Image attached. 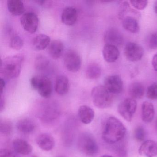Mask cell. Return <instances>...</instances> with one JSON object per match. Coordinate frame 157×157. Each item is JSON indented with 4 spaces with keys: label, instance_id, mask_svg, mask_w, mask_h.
<instances>
[{
    "label": "cell",
    "instance_id": "1",
    "mask_svg": "<svg viewBox=\"0 0 157 157\" xmlns=\"http://www.w3.org/2000/svg\"><path fill=\"white\" fill-rule=\"evenodd\" d=\"M126 133V128L121 121L114 117H110L105 123L102 138L108 144H114L124 138Z\"/></svg>",
    "mask_w": 157,
    "mask_h": 157
},
{
    "label": "cell",
    "instance_id": "2",
    "mask_svg": "<svg viewBox=\"0 0 157 157\" xmlns=\"http://www.w3.org/2000/svg\"><path fill=\"white\" fill-rule=\"evenodd\" d=\"M24 59V56L21 54L3 59L1 63L0 73L2 76L10 79L18 78L21 71Z\"/></svg>",
    "mask_w": 157,
    "mask_h": 157
},
{
    "label": "cell",
    "instance_id": "3",
    "mask_svg": "<svg viewBox=\"0 0 157 157\" xmlns=\"http://www.w3.org/2000/svg\"><path fill=\"white\" fill-rule=\"evenodd\" d=\"M91 96L94 105L101 109L110 107L113 101V94L102 85H98L93 88Z\"/></svg>",
    "mask_w": 157,
    "mask_h": 157
},
{
    "label": "cell",
    "instance_id": "4",
    "mask_svg": "<svg viewBox=\"0 0 157 157\" xmlns=\"http://www.w3.org/2000/svg\"><path fill=\"white\" fill-rule=\"evenodd\" d=\"M78 147L81 152L86 156H95L99 151V147L94 137L88 133H82L78 140Z\"/></svg>",
    "mask_w": 157,
    "mask_h": 157
},
{
    "label": "cell",
    "instance_id": "5",
    "mask_svg": "<svg viewBox=\"0 0 157 157\" xmlns=\"http://www.w3.org/2000/svg\"><path fill=\"white\" fill-rule=\"evenodd\" d=\"M31 86L37 90L40 96L48 98L52 92V83L48 78L44 76H36L33 77L30 81Z\"/></svg>",
    "mask_w": 157,
    "mask_h": 157
},
{
    "label": "cell",
    "instance_id": "6",
    "mask_svg": "<svg viewBox=\"0 0 157 157\" xmlns=\"http://www.w3.org/2000/svg\"><path fill=\"white\" fill-rule=\"evenodd\" d=\"M136 101L132 98H127L119 104L117 107L119 114L126 121L131 122L137 108Z\"/></svg>",
    "mask_w": 157,
    "mask_h": 157
},
{
    "label": "cell",
    "instance_id": "7",
    "mask_svg": "<svg viewBox=\"0 0 157 157\" xmlns=\"http://www.w3.org/2000/svg\"><path fill=\"white\" fill-rule=\"evenodd\" d=\"M144 54L143 48L140 45L133 42L126 44L124 49L125 57L128 61L136 62L141 60Z\"/></svg>",
    "mask_w": 157,
    "mask_h": 157
},
{
    "label": "cell",
    "instance_id": "8",
    "mask_svg": "<svg viewBox=\"0 0 157 157\" xmlns=\"http://www.w3.org/2000/svg\"><path fill=\"white\" fill-rule=\"evenodd\" d=\"M64 63L66 68L71 72L78 71L81 66V59L79 55L75 50L69 49L64 56Z\"/></svg>",
    "mask_w": 157,
    "mask_h": 157
},
{
    "label": "cell",
    "instance_id": "9",
    "mask_svg": "<svg viewBox=\"0 0 157 157\" xmlns=\"http://www.w3.org/2000/svg\"><path fill=\"white\" fill-rule=\"evenodd\" d=\"M21 23L25 30L30 33H36L39 24L38 16L34 13L27 12L22 15Z\"/></svg>",
    "mask_w": 157,
    "mask_h": 157
},
{
    "label": "cell",
    "instance_id": "10",
    "mask_svg": "<svg viewBox=\"0 0 157 157\" xmlns=\"http://www.w3.org/2000/svg\"><path fill=\"white\" fill-rule=\"evenodd\" d=\"M123 80L117 75L108 76L104 81V86L112 94H119L123 90Z\"/></svg>",
    "mask_w": 157,
    "mask_h": 157
},
{
    "label": "cell",
    "instance_id": "11",
    "mask_svg": "<svg viewBox=\"0 0 157 157\" xmlns=\"http://www.w3.org/2000/svg\"><path fill=\"white\" fill-rule=\"evenodd\" d=\"M104 41L105 44L117 47L123 44L124 38L121 33L117 29L112 27L105 33Z\"/></svg>",
    "mask_w": 157,
    "mask_h": 157
},
{
    "label": "cell",
    "instance_id": "12",
    "mask_svg": "<svg viewBox=\"0 0 157 157\" xmlns=\"http://www.w3.org/2000/svg\"><path fill=\"white\" fill-rule=\"evenodd\" d=\"M139 153L144 157H154L157 155V143L152 140L144 141L140 147Z\"/></svg>",
    "mask_w": 157,
    "mask_h": 157
},
{
    "label": "cell",
    "instance_id": "13",
    "mask_svg": "<svg viewBox=\"0 0 157 157\" xmlns=\"http://www.w3.org/2000/svg\"><path fill=\"white\" fill-rule=\"evenodd\" d=\"M36 143L43 150L49 151L55 147V140L53 136L48 133L40 134L36 138Z\"/></svg>",
    "mask_w": 157,
    "mask_h": 157
},
{
    "label": "cell",
    "instance_id": "14",
    "mask_svg": "<svg viewBox=\"0 0 157 157\" xmlns=\"http://www.w3.org/2000/svg\"><path fill=\"white\" fill-rule=\"evenodd\" d=\"M78 11L76 8L68 7L65 8L61 14L62 22L66 25L71 26L75 24L78 19Z\"/></svg>",
    "mask_w": 157,
    "mask_h": 157
},
{
    "label": "cell",
    "instance_id": "15",
    "mask_svg": "<svg viewBox=\"0 0 157 157\" xmlns=\"http://www.w3.org/2000/svg\"><path fill=\"white\" fill-rule=\"evenodd\" d=\"M102 55L106 62L113 63L118 59L120 52L117 47L105 44L103 48Z\"/></svg>",
    "mask_w": 157,
    "mask_h": 157
},
{
    "label": "cell",
    "instance_id": "16",
    "mask_svg": "<svg viewBox=\"0 0 157 157\" xmlns=\"http://www.w3.org/2000/svg\"><path fill=\"white\" fill-rule=\"evenodd\" d=\"M13 149L16 153L28 155L33 151V147L27 141L21 139H16L13 141Z\"/></svg>",
    "mask_w": 157,
    "mask_h": 157
},
{
    "label": "cell",
    "instance_id": "17",
    "mask_svg": "<svg viewBox=\"0 0 157 157\" xmlns=\"http://www.w3.org/2000/svg\"><path fill=\"white\" fill-rule=\"evenodd\" d=\"M78 115L81 122L85 124L91 123L95 115L94 110L86 105L80 106L78 111Z\"/></svg>",
    "mask_w": 157,
    "mask_h": 157
},
{
    "label": "cell",
    "instance_id": "18",
    "mask_svg": "<svg viewBox=\"0 0 157 157\" xmlns=\"http://www.w3.org/2000/svg\"><path fill=\"white\" fill-rule=\"evenodd\" d=\"M155 116L154 105L148 101L143 102L141 106V119L145 123H150Z\"/></svg>",
    "mask_w": 157,
    "mask_h": 157
},
{
    "label": "cell",
    "instance_id": "19",
    "mask_svg": "<svg viewBox=\"0 0 157 157\" xmlns=\"http://www.w3.org/2000/svg\"><path fill=\"white\" fill-rule=\"evenodd\" d=\"M121 2L118 15V18L121 21L125 17L129 16L136 17L139 19L140 17L139 13L132 9L130 7V4L128 2L122 1Z\"/></svg>",
    "mask_w": 157,
    "mask_h": 157
},
{
    "label": "cell",
    "instance_id": "20",
    "mask_svg": "<svg viewBox=\"0 0 157 157\" xmlns=\"http://www.w3.org/2000/svg\"><path fill=\"white\" fill-rule=\"evenodd\" d=\"M69 81L66 76L60 75L56 78L55 90L59 95H64L67 94L69 90Z\"/></svg>",
    "mask_w": 157,
    "mask_h": 157
},
{
    "label": "cell",
    "instance_id": "21",
    "mask_svg": "<svg viewBox=\"0 0 157 157\" xmlns=\"http://www.w3.org/2000/svg\"><path fill=\"white\" fill-rule=\"evenodd\" d=\"M64 51V45L59 40H54L50 43L48 48V54L55 59H59L62 56Z\"/></svg>",
    "mask_w": 157,
    "mask_h": 157
},
{
    "label": "cell",
    "instance_id": "22",
    "mask_svg": "<svg viewBox=\"0 0 157 157\" xmlns=\"http://www.w3.org/2000/svg\"><path fill=\"white\" fill-rule=\"evenodd\" d=\"M128 92L131 98L135 99H140L145 94V90L142 83L139 82H132L128 87Z\"/></svg>",
    "mask_w": 157,
    "mask_h": 157
},
{
    "label": "cell",
    "instance_id": "23",
    "mask_svg": "<svg viewBox=\"0 0 157 157\" xmlns=\"http://www.w3.org/2000/svg\"><path fill=\"white\" fill-rule=\"evenodd\" d=\"M16 127L20 132L24 134H30L36 129L34 122L29 118H24L18 121Z\"/></svg>",
    "mask_w": 157,
    "mask_h": 157
},
{
    "label": "cell",
    "instance_id": "24",
    "mask_svg": "<svg viewBox=\"0 0 157 157\" xmlns=\"http://www.w3.org/2000/svg\"><path fill=\"white\" fill-rule=\"evenodd\" d=\"M138 19L136 17H126L122 19V25L124 29L126 31L133 33H136L140 30L139 25Z\"/></svg>",
    "mask_w": 157,
    "mask_h": 157
},
{
    "label": "cell",
    "instance_id": "25",
    "mask_svg": "<svg viewBox=\"0 0 157 157\" xmlns=\"http://www.w3.org/2000/svg\"><path fill=\"white\" fill-rule=\"evenodd\" d=\"M50 44V38L46 35L39 34L33 39V45L37 50H43L49 46Z\"/></svg>",
    "mask_w": 157,
    "mask_h": 157
},
{
    "label": "cell",
    "instance_id": "26",
    "mask_svg": "<svg viewBox=\"0 0 157 157\" xmlns=\"http://www.w3.org/2000/svg\"><path fill=\"white\" fill-rule=\"evenodd\" d=\"M7 7L9 12L14 16L21 15L25 11L24 5L21 0H9Z\"/></svg>",
    "mask_w": 157,
    "mask_h": 157
},
{
    "label": "cell",
    "instance_id": "27",
    "mask_svg": "<svg viewBox=\"0 0 157 157\" xmlns=\"http://www.w3.org/2000/svg\"><path fill=\"white\" fill-rule=\"evenodd\" d=\"M86 76L90 79H95L101 76V67L96 63H92L89 64L86 68Z\"/></svg>",
    "mask_w": 157,
    "mask_h": 157
},
{
    "label": "cell",
    "instance_id": "28",
    "mask_svg": "<svg viewBox=\"0 0 157 157\" xmlns=\"http://www.w3.org/2000/svg\"><path fill=\"white\" fill-rule=\"evenodd\" d=\"M49 60L46 57L43 55L37 56L35 60V67L38 71H43L45 70L49 66Z\"/></svg>",
    "mask_w": 157,
    "mask_h": 157
},
{
    "label": "cell",
    "instance_id": "29",
    "mask_svg": "<svg viewBox=\"0 0 157 157\" xmlns=\"http://www.w3.org/2000/svg\"><path fill=\"white\" fill-rule=\"evenodd\" d=\"M23 45V40L18 35H13L11 37L9 42V46L10 48L19 50L22 48Z\"/></svg>",
    "mask_w": 157,
    "mask_h": 157
},
{
    "label": "cell",
    "instance_id": "30",
    "mask_svg": "<svg viewBox=\"0 0 157 157\" xmlns=\"http://www.w3.org/2000/svg\"><path fill=\"white\" fill-rule=\"evenodd\" d=\"M13 130L12 124L10 121L7 120L1 121L0 131L4 135H9L11 133Z\"/></svg>",
    "mask_w": 157,
    "mask_h": 157
},
{
    "label": "cell",
    "instance_id": "31",
    "mask_svg": "<svg viewBox=\"0 0 157 157\" xmlns=\"http://www.w3.org/2000/svg\"><path fill=\"white\" fill-rule=\"evenodd\" d=\"M147 97L150 100L157 99V83H152L147 88L146 93Z\"/></svg>",
    "mask_w": 157,
    "mask_h": 157
},
{
    "label": "cell",
    "instance_id": "32",
    "mask_svg": "<svg viewBox=\"0 0 157 157\" xmlns=\"http://www.w3.org/2000/svg\"><path fill=\"white\" fill-rule=\"evenodd\" d=\"M134 136L136 140L138 142H141L145 140L146 132L143 127L139 126L135 128Z\"/></svg>",
    "mask_w": 157,
    "mask_h": 157
},
{
    "label": "cell",
    "instance_id": "33",
    "mask_svg": "<svg viewBox=\"0 0 157 157\" xmlns=\"http://www.w3.org/2000/svg\"><path fill=\"white\" fill-rule=\"evenodd\" d=\"M129 2L133 8L136 10H142L147 7L148 2L147 0H141V1H130Z\"/></svg>",
    "mask_w": 157,
    "mask_h": 157
},
{
    "label": "cell",
    "instance_id": "34",
    "mask_svg": "<svg viewBox=\"0 0 157 157\" xmlns=\"http://www.w3.org/2000/svg\"><path fill=\"white\" fill-rule=\"evenodd\" d=\"M148 44L150 49H157V33H152L150 36Z\"/></svg>",
    "mask_w": 157,
    "mask_h": 157
},
{
    "label": "cell",
    "instance_id": "35",
    "mask_svg": "<svg viewBox=\"0 0 157 157\" xmlns=\"http://www.w3.org/2000/svg\"><path fill=\"white\" fill-rule=\"evenodd\" d=\"M0 157H20L19 154L8 149H2L0 151Z\"/></svg>",
    "mask_w": 157,
    "mask_h": 157
},
{
    "label": "cell",
    "instance_id": "36",
    "mask_svg": "<svg viewBox=\"0 0 157 157\" xmlns=\"http://www.w3.org/2000/svg\"><path fill=\"white\" fill-rule=\"evenodd\" d=\"M36 2L38 3L39 5L41 6H44V7H48L50 6L52 4L53 1H41V0H38L36 1Z\"/></svg>",
    "mask_w": 157,
    "mask_h": 157
},
{
    "label": "cell",
    "instance_id": "37",
    "mask_svg": "<svg viewBox=\"0 0 157 157\" xmlns=\"http://www.w3.org/2000/svg\"><path fill=\"white\" fill-rule=\"evenodd\" d=\"M151 65L155 71H157V53L152 57Z\"/></svg>",
    "mask_w": 157,
    "mask_h": 157
},
{
    "label": "cell",
    "instance_id": "38",
    "mask_svg": "<svg viewBox=\"0 0 157 157\" xmlns=\"http://www.w3.org/2000/svg\"><path fill=\"white\" fill-rule=\"evenodd\" d=\"M0 81H1V83H0L1 84V95H2L5 87V82L4 79L2 78H1Z\"/></svg>",
    "mask_w": 157,
    "mask_h": 157
},
{
    "label": "cell",
    "instance_id": "39",
    "mask_svg": "<svg viewBox=\"0 0 157 157\" xmlns=\"http://www.w3.org/2000/svg\"><path fill=\"white\" fill-rule=\"evenodd\" d=\"M0 108H1V112H2L4 108V105H5V102H4V99L2 98V95H1V103H0Z\"/></svg>",
    "mask_w": 157,
    "mask_h": 157
},
{
    "label": "cell",
    "instance_id": "40",
    "mask_svg": "<svg viewBox=\"0 0 157 157\" xmlns=\"http://www.w3.org/2000/svg\"><path fill=\"white\" fill-rule=\"evenodd\" d=\"M153 9H154V12H155V13L157 15V1L155 2L154 6H153Z\"/></svg>",
    "mask_w": 157,
    "mask_h": 157
},
{
    "label": "cell",
    "instance_id": "41",
    "mask_svg": "<svg viewBox=\"0 0 157 157\" xmlns=\"http://www.w3.org/2000/svg\"><path fill=\"white\" fill-rule=\"evenodd\" d=\"M101 157H113V156H111V155H104L103 156H101Z\"/></svg>",
    "mask_w": 157,
    "mask_h": 157
},
{
    "label": "cell",
    "instance_id": "42",
    "mask_svg": "<svg viewBox=\"0 0 157 157\" xmlns=\"http://www.w3.org/2000/svg\"><path fill=\"white\" fill-rule=\"evenodd\" d=\"M155 127H156V129L157 131V119L156 121V123H155Z\"/></svg>",
    "mask_w": 157,
    "mask_h": 157
}]
</instances>
